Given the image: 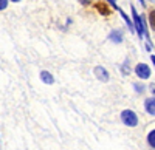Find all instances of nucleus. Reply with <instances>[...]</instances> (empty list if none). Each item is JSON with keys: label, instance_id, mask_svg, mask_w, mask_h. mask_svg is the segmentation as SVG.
I'll return each mask as SVG.
<instances>
[{"label": "nucleus", "instance_id": "f257e3e1", "mask_svg": "<svg viewBox=\"0 0 155 150\" xmlns=\"http://www.w3.org/2000/svg\"><path fill=\"white\" fill-rule=\"evenodd\" d=\"M130 9H132V17H134V28H135L137 34L140 36V39H141V37L144 36V23H143V20H141V16L137 12V9L134 6Z\"/></svg>", "mask_w": 155, "mask_h": 150}, {"label": "nucleus", "instance_id": "f03ea898", "mask_svg": "<svg viewBox=\"0 0 155 150\" xmlns=\"http://www.w3.org/2000/svg\"><path fill=\"white\" fill-rule=\"evenodd\" d=\"M121 121L126 124L127 127H135L138 124V116L135 115V111H132V110H124L121 113Z\"/></svg>", "mask_w": 155, "mask_h": 150}, {"label": "nucleus", "instance_id": "7ed1b4c3", "mask_svg": "<svg viewBox=\"0 0 155 150\" xmlns=\"http://www.w3.org/2000/svg\"><path fill=\"white\" fill-rule=\"evenodd\" d=\"M135 73L140 79H147L150 76V68L146 64H138L137 68H135Z\"/></svg>", "mask_w": 155, "mask_h": 150}, {"label": "nucleus", "instance_id": "20e7f679", "mask_svg": "<svg viewBox=\"0 0 155 150\" xmlns=\"http://www.w3.org/2000/svg\"><path fill=\"white\" fill-rule=\"evenodd\" d=\"M95 76L99 81H102V82H107L109 81V73H107L106 68H102V67H96L95 68Z\"/></svg>", "mask_w": 155, "mask_h": 150}, {"label": "nucleus", "instance_id": "39448f33", "mask_svg": "<svg viewBox=\"0 0 155 150\" xmlns=\"http://www.w3.org/2000/svg\"><path fill=\"white\" fill-rule=\"evenodd\" d=\"M144 108H146V111H147L149 115L155 116V99H153V97L146 99V102H144Z\"/></svg>", "mask_w": 155, "mask_h": 150}, {"label": "nucleus", "instance_id": "423d86ee", "mask_svg": "<svg viewBox=\"0 0 155 150\" xmlns=\"http://www.w3.org/2000/svg\"><path fill=\"white\" fill-rule=\"evenodd\" d=\"M109 39H110L112 42H116V43H121V42H123V33H121L120 30H115V31H112V33H110V36H109Z\"/></svg>", "mask_w": 155, "mask_h": 150}, {"label": "nucleus", "instance_id": "0eeeda50", "mask_svg": "<svg viewBox=\"0 0 155 150\" xmlns=\"http://www.w3.org/2000/svg\"><path fill=\"white\" fill-rule=\"evenodd\" d=\"M41 79L45 82V84H53L54 82V78H53V74L48 73V71H41Z\"/></svg>", "mask_w": 155, "mask_h": 150}, {"label": "nucleus", "instance_id": "6e6552de", "mask_svg": "<svg viewBox=\"0 0 155 150\" xmlns=\"http://www.w3.org/2000/svg\"><path fill=\"white\" fill-rule=\"evenodd\" d=\"M96 8H98V11H99V12H102L104 16H109V14H110L109 8H107L104 3H102V2H98V3H96Z\"/></svg>", "mask_w": 155, "mask_h": 150}, {"label": "nucleus", "instance_id": "1a4fd4ad", "mask_svg": "<svg viewBox=\"0 0 155 150\" xmlns=\"http://www.w3.org/2000/svg\"><path fill=\"white\" fill-rule=\"evenodd\" d=\"M147 142H149V145H150V147H153V148H155V130H152V132L147 135Z\"/></svg>", "mask_w": 155, "mask_h": 150}, {"label": "nucleus", "instance_id": "9d476101", "mask_svg": "<svg viewBox=\"0 0 155 150\" xmlns=\"http://www.w3.org/2000/svg\"><path fill=\"white\" fill-rule=\"evenodd\" d=\"M149 23H150L152 30L155 31V9H153V11H150V14H149Z\"/></svg>", "mask_w": 155, "mask_h": 150}, {"label": "nucleus", "instance_id": "9b49d317", "mask_svg": "<svg viewBox=\"0 0 155 150\" xmlns=\"http://www.w3.org/2000/svg\"><path fill=\"white\" fill-rule=\"evenodd\" d=\"M123 73H124V74H129V73H130V68H129V62H124V65H123Z\"/></svg>", "mask_w": 155, "mask_h": 150}, {"label": "nucleus", "instance_id": "f8f14e48", "mask_svg": "<svg viewBox=\"0 0 155 150\" xmlns=\"http://www.w3.org/2000/svg\"><path fill=\"white\" fill-rule=\"evenodd\" d=\"M8 6V0H0V11Z\"/></svg>", "mask_w": 155, "mask_h": 150}, {"label": "nucleus", "instance_id": "ddd939ff", "mask_svg": "<svg viewBox=\"0 0 155 150\" xmlns=\"http://www.w3.org/2000/svg\"><path fill=\"white\" fill-rule=\"evenodd\" d=\"M135 90H137L138 93H143V91H144V87H143V85H138V84H135Z\"/></svg>", "mask_w": 155, "mask_h": 150}, {"label": "nucleus", "instance_id": "4468645a", "mask_svg": "<svg viewBox=\"0 0 155 150\" xmlns=\"http://www.w3.org/2000/svg\"><path fill=\"white\" fill-rule=\"evenodd\" d=\"M107 2H109L112 6H116V5H115V0H107Z\"/></svg>", "mask_w": 155, "mask_h": 150}, {"label": "nucleus", "instance_id": "2eb2a0df", "mask_svg": "<svg viewBox=\"0 0 155 150\" xmlns=\"http://www.w3.org/2000/svg\"><path fill=\"white\" fill-rule=\"evenodd\" d=\"M152 57V62H153V65H155V56H150Z\"/></svg>", "mask_w": 155, "mask_h": 150}, {"label": "nucleus", "instance_id": "dca6fc26", "mask_svg": "<svg viewBox=\"0 0 155 150\" xmlns=\"http://www.w3.org/2000/svg\"><path fill=\"white\" fill-rule=\"evenodd\" d=\"M11 2H14V3H16V2H20V0H11Z\"/></svg>", "mask_w": 155, "mask_h": 150}, {"label": "nucleus", "instance_id": "f3484780", "mask_svg": "<svg viewBox=\"0 0 155 150\" xmlns=\"http://www.w3.org/2000/svg\"><path fill=\"white\" fill-rule=\"evenodd\" d=\"M150 2H152V0H150Z\"/></svg>", "mask_w": 155, "mask_h": 150}]
</instances>
